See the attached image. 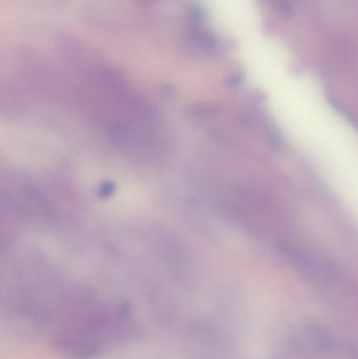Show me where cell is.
<instances>
[{
    "label": "cell",
    "instance_id": "cell-1",
    "mask_svg": "<svg viewBox=\"0 0 358 359\" xmlns=\"http://www.w3.org/2000/svg\"><path fill=\"white\" fill-rule=\"evenodd\" d=\"M275 14L283 19H289L294 15V8L289 0H267Z\"/></svg>",
    "mask_w": 358,
    "mask_h": 359
},
{
    "label": "cell",
    "instance_id": "cell-2",
    "mask_svg": "<svg viewBox=\"0 0 358 359\" xmlns=\"http://www.w3.org/2000/svg\"><path fill=\"white\" fill-rule=\"evenodd\" d=\"M142 1H149V2H151V1H153V0H142Z\"/></svg>",
    "mask_w": 358,
    "mask_h": 359
}]
</instances>
